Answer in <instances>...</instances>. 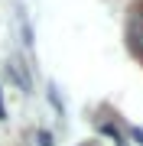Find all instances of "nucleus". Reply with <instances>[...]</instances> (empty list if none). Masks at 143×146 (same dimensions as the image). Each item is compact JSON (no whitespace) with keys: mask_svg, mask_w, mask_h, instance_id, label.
<instances>
[{"mask_svg":"<svg viewBox=\"0 0 143 146\" xmlns=\"http://www.w3.org/2000/svg\"><path fill=\"white\" fill-rule=\"evenodd\" d=\"M130 39L133 46L143 49V13H133V23H130Z\"/></svg>","mask_w":143,"mask_h":146,"instance_id":"f257e3e1","label":"nucleus"},{"mask_svg":"<svg viewBox=\"0 0 143 146\" xmlns=\"http://www.w3.org/2000/svg\"><path fill=\"white\" fill-rule=\"evenodd\" d=\"M39 146H52V136H49V133H39Z\"/></svg>","mask_w":143,"mask_h":146,"instance_id":"7ed1b4c3","label":"nucleus"},{"mask_svg":"<svg viewBox=\"0 0 143 146\" xmlns=\"http://www.w3.org/2000/svg\"><path fill=\"white\" fill-rule=\"evenodd\" d=\"M10 75H13V78H16V84H20V88L23 91H29V75H26V68H20V62H16V58H13V62H10Z\"/></svg>","mask_w":143,"mask_h":146,"instance_id":"f03ea898","label":"nucleus"}]
</instances>
